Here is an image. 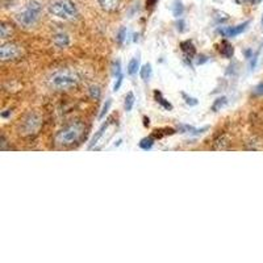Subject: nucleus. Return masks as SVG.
<instances>
[{"instance_id":"obj_13","label":"nucleus","mask_w":263,"mask_h":263,"mask_svg":"<svg viewBox=\"0 0 263 263\" xmlns=\"http://www.w3.org/2000/svg\"><path fill=\"white\" fill-rule=\"evenodd\" d=\"M109 121H107V123L105 124H103L102 126H100V128H99V130L96 132L95 135H93V137L91 138V141H90V145H88V149H92L93 146H95L96 144H98L99 142V140H100V138L103 137V135H104V132L107 130V128L108 126H109Z\"/></svg>"},{"instance_id":"obj_25","label":"nucleus","mask_w":263,"mask_h":263,"mask_svg":"<svg viewBox=\"0 0 263 263\" xmlns=\"http://www.w3.org/2000/svg\"><path fill=\"white\" fill-rule=\"evenodd\" d=\"M112 75H114L115 78L121 75V62L119 60L116 62H114V66H112Z\"/></svg>"},{"instance_id":"obj_1","label":"nucleus","mask_w":263,"mask_h":263,"mask_svg":"<svg viewBox=\"0 0 263 263\" xmlns=\"http://www.w3.org/2000/svg\"><path fill=\"white\" fill-rule=\"evenodd\" d=\"M42 6L37 0H30L21 9L20 12L16 15V21L17 24L24 28H32L37 24V21L41 17Z\"/></svg>"},{"instance_id":"obj_30","label":"nucleus","mask_w":263,"mask_h":263,"mask_svg":"<svg viewBox=\"0 0 263 263\" xmlns=\"http://www.w3.org/2000/svg\"><path fill=\"white\" fill-rule=\"evenodd\" d=\"M238 4H258L260 3L262 0H236Z\"/></svg>"},{"instance_id":"obj_11","label":"nucleus","mask_w":263,"mask_h":263,"mask_svg":"<svg viewBox=\"0 0 263 263\" xmlns=\"http://www.w3.org/2000/svg\"><path fill=\"white\" fill-rule=\"evenodd\" d=\"M220 53H221L222 57L227 58V60H232V57H233L234 54L233 45H232L230 42H228L227 40H224V41L220 44Z\"/></svg>"},{"instance_id":"obj_3","label":"nucleus","mask_w":263,"mask_h":263,"mask_svg":"<svg viewBox=\"0 0 263 263\" xmlns=\"http://www.w3.org/2000/svg\"><path fill=\"white\" fill-rule=\"evenodd\" d=\"M83 132L84 125L81 121L72 123L58 132L57 136H55V142L61 146H70V145L75 144V142H78L81 140Z\"/></svg>"},{"instance_id":"obj_18","label":"nucleus","mask_w":263,"mask_h":263,"mask_svg":"<svg viewBox=\"0 0 263 263\" xmlns=\"http://www.w3.org/2000/svg\"><path fill=\"white\" fill-rule=\"evenodd\" d=\"M136 103V98L135 93L133 92H128L125 96V102H124V107H125L126 112H130L133 109V105Z\"/></svg>"},{"instance_id":"obj_32","label":"nucleus","mask_w":263,"mask_h":263,"mask_svg":"<svg viewBox=\"0 0 263 263\" xmlns=\"http://www.w3.org/2000/svg\"><path fill=\"white\" fill-rule=\"evenodd\" d=\"M208 61H210V58L206 57V55H200L199 60H197V65H203V63L208 62Z\"/></svg>"},{"instance_id":"obj_4","label":"nucleus","mask_w":263,"mask_h":263,"mask_svg":"<svg viewBox=\"0 0 263 263\" xmlns=\"http://www.w3.org/2000/svg\"><path fill=\"white\" fill-rule=\"evenodd\" d=\"M78 82V75L71 71H57L50 78V84L57 90H69L77 86Z\"/></svg>"},{"instance_id":"obj_15","label":"nucleus","mask_w":263,"mask_h":263,"mask_svg":"<svg viewBox=\"0 0 263 263\" xmlns=\"http://www.w3.org/2000/svg\"><path fill=\"white\" fill-rule=\"evenodd\" d=\"M152 74H153V69L150 63H145V65L140 69V77L144 82H149L150 78H152Z\"/></svg>"},{"instance_id":"obj_21","label":"nucleus","mask_w":263,"mask_h":263,"mask_svg":"<svg viewBox=\"0 0 263 263\" xmlns=\"http://www.w3.org/2000/svg\"><path fill=\"white\" fill-rule=\"evenodd\" d=\"M88 93H90L91 98L98 100V99H100V96H102V90H100V87L99 86H91L90 88H88Z\"/></svg>"},{"instance_id":"obj_17","label":"nucleus","mask_w":263,"mask_h":263,"mask_svg":"<svg viewBox=\"0 0 263 263\" xmlns=\"http://www.w3.org/2000/svg\"><path fill=\"white\" fill-rule=\"evenodd\" d=\"M154 144H156V138L153 137V136H149V137L142 138L138 145H140L141 149L145 150V152H147V150H150L153 146H154Z\"/></svg>"},{"instance_id":"obj_12","label":"nucleus","mask_w":263,"mask_h":263,"mask_svg":"<svg viewBox=\"0 0 263 263\" xmlns=\"http://www.w3.org/2000/svg\"><path fill=\"white\" fill-rule=\"evenodd\" d=\"M154 99H156V102L158 103V104L161 105L162 108H164L166 111H173V109H174L173 104H171V103L168 102L167 99L164 98L163 95H162L161 91H158V90L154 91Z\"/></svg>"},{"instance_id":"obj_16","label":"nucleus","mask_w":263,"mask_h":263,"mask_svg":"<svg viewBox=\"0 0 263 263\" xmlns=\"http://www.w3.org/2000/svg\"><path fill=\"white\" fill-rule=\"evenodd\" d=\"M177 133V130L173 128H164V129H157V130L153 132V137L156 138H162V137H166V136H173Z\"/></svg>"},{"instance_id":"obj_22","label":"nucleus","mask_w":263,"mask_h":263,"mask_svg":"<svg viewBox=\"0 0 263 263\" xmlns=\"http://www.w3.org/2000/svg\"><path fill=\"white\" fill-rule=\"evenodd\" d=\"M126 34H128V29H126L125 27L120 28L119 33H117V37H116L117 42H119L120 45H123L124 42H125V40H126Z\"/></svg>"},{"instance_id":"obj_14","label":"nucleus","mask_w":263,"mask_h":263,"mask_svg":"<svg viewBox=\"0 0 263 263\" xmlns=\"http://www.w3.org/2000/svg\"><path fill=\"white\" fill-rule=\"evenodd\" d=\"M140 69H141L140 60H138V58H132L128 63V69H126V72H128V75L133 77V75H136L138 71H140Z\"/></svg>"},{"instance_id":"obj_2","label":"nucleus","mask_w":263,"mask_h":263,"mask_svg":"<svg viewBox=\"0 0 263 263\" xmlns=\"http://www.w3.org/2000/svg\"><path fill=\"white\" fill-rule=\"evenodd\" d=\"M49 12L62 20H75L78 17V8L72 0H53L49 4Z\"/></svg>"},{"instance_id":"obj_10","label":"nucleus","mask_w":263,"mask_h":263,"mask_svg":"<svg viewBox=\"0 0 263 263\" xmlns=\"http://www.w3.org/2000/svg\"><path fill=\"white\" fill-rule=\"evenodd\" d=\"M99 6L107 12H115L121 4V0H98Z\"/></svg>"},{"instance_id":"obj_28","label":"nucleus","mask_w":263,"mask_h":263,"mask_svg":"<svg viewBox=\"0 0 263 263\" xmlns=\"http://www.w3.org/2000/svg\"><path fill=\"white\" fill-rule=\"evenodd\" d=\"M255 96H263V82L258 83L257 86L254 87V91H253Z\"/></svg>"},{"instance_id":"obj_36","label":"nucleus","mask_w":263,"mask_h":263,"mask_svg":"<svg viewBox=\"0 0 263 263\" xmlns=\"http://www.w3.org/2000/svg\"><path fill=\"white\" fill-rule=\"evenodd\" d=\"M262 25H263V17H262Z\"/></svg>"},{"instance_id":"obj_8","label":"nucleus","mask_w":263,"mask_h":263,"mask_svg":"<svg viewBox=\"0 0 263 263\" xmlns=\"http://www.w3.org/2000/svg\"><path fill=\"white\" fill-rule=\"evenodd\" d=\"M53 44L57 46L58 49H65V48H67V46H70V44H71V40H70V37L67 33L60 32V33H55V34L53 36Z\"/></svg>"},{"instance_id":"obj_33","label":"nucleus","mask_w":263,"mask_h":263,"mask_svg":"<svg viewBox=\"0 0 263 263\" xmlns=\"http://www.w3.org/2000/svg\"><path fill=\"white\" fill-rule=\"evenodd\" d=\"M243 54H245L246 60H250V58L253 57V50H251V49H248V50L243 51Z\"/></svg>"},{"instance_id":"obj_5","label":"nucleus","mask_w":263,"mask_h":263,"mask_svg":"<svg viewBox=\"0 0 263 263\" xmlns=\"http://www.w3.org/2000/svg\"><path fill=\"white\" fill-rule=\"evenodd\" d=\"M250 25V21H245L242 24L234 25V27H221L217 29V33L224 39H234V37L239 36L241 33L245 32Z\"/></svg>"},{"instance_id":"obj_19","label":"nucleus","mask_w":263,"mask_h":263,"mask_svg":"<svg viewBox=\"0 0 263 263\" xmlns=\"http://www.w3.org/2000/svg\"><path fill=\"white\" fill-rule=\"evenodd\" d=\"M183 12H184V6H183V3L180 2V0H175L173 4V13L174 16L177 18H179L180 16L183 15Z\"/></svg>"},{"instance_id":"obj_9","label":"nucleus","mask_w":263,"mask_h":263,"mask_svg":"<svg viewBox=\"0 0 263 263\" xmlns=\"http://www.w3.org/2000/svg\"><path fill=\"white\" fill-rule=\"evenodd\" d=\"M208 126H204V128H194L192 125H189V124H182V125L178 126V132L179 133H187V135L190 136H200L203 135V133H205L206 130H208Z\"/></svg>"},{"instance_id":"obj_26","label":"nucleus","mask_w":263,"mask_h":263,"mask_svg":"<svg viewBox=\"0 0 263 263\" xmlns=\"http://www.w3.org/2000/svg\"><path fill=\"white\" fill-rule=\"evenodd\" d=\"M123 81H124V75L123 74L119 75V77H117V78H116V82H115V84H114V91H115V92L120 90V87H121V84H123Z\"/></svg>"},{"instance_id":"obj_7","label":"nucleus","mask_w":263,"mask_h":263,"mask_svg":"<svg viewBox=\"0 0 263 263\" xmlns=\"http://www.w3.org/2000/svg\"><path fill=\"white\" fill-rule=\"evenodd\" d=\"M180 50L184 54L185 60H194L196 57V48H195L194 42L191 40H185L180 42Z\"/></svg>"},{"instance_id":"obj_31","label":"nucleus","mask_w":263,"mask_h":263,"mask_svg":"<svg viewBox=\"0 0 263 263\" xmlns=\"http://www.w3.org/2000/svg\"><path fill=\"white\" fill-rule=\"evenodd\" d=\"M157 3H158V0H146V8H154L157 6Z\"/></svg>"},{"instance_id":"obj_23","label":"nucleus","mask_w":263,"mask_h":263,"mask_svg":"<svg viewBox=\"0 0 263 263\" xmlns=\"http://www.w3.org/2000/svg\"><path fill=\"white\" fill-rule=\"evenodd\" d=\"M183 99H184L185 104L190 105V107H195V105L199 104V100L196 98H192V96H189L185 92H182Z\"/></svg>"},{"instance_id":"obj_35","label":"nucleus","mask_w":263,"mask_h":263,"mask_svg":"<svg viewBox=\"0 0 263 263\" xmlns=\"http://www.w3.org/2000/svg\"><path fill=\"white\" fill-rule=\"evenodd\" d=\"M144 125H145V126H149V125H150V120H149V117H146V116L144 117Z\"/></svg>"},{"instance_id":"obj_20","label":"nucleus","mask_w":263,"mask_h":263,"mask_svg":"<svg viewBox=\"0 0 263 263\" xmlns=\"http://www.w3.org/2000/svg\"><path fill=\"white\" fill-rule=\"evenodd\" d=\"M227 103H228V99L225 98V96H221V98H217L215 100V102H213V104H212V111L213 112L220 111V109H221V108L224 107L225 104H227Z\"/></svg>"},{"instance_id":"obj_24","label":"nucleus","mask_w":263,"mask_h":263,"mask_svg":"<svg viewBox=\"0 0 263 263\" xmlns=\"http://www.w3.org/2000/svg\"><path fill=\"white\" fill-rule=\"evenodd\" d=\"M111 104H112V100H111V99H108L107 102L104 103V105H103L102 112H100V115H99V120L104 119L105 115H107L108 111H109V107H111Z\"/></svg>"},{"instance_id":"obj_34","label":"nucleus","mask_w":263,"mask_h":263,"mask_svg":"<svg viewBox=\"0 0 263 263\" xmlns=\"http://www.w3.org/2000/svg\"><path fill=\"white\" fill-rule=\"evenodd\" d=\"M11 115H12V109H8L7 112H3V114H2V117H3V119H7V117L11 116Z\"/></svg>"},{"instance_id":"obj_27","label":"nucleus","mask_w":263,"mask_h":263,"mask_svg":"<svg viewBox=\"0 0 263 263\" xmlns=\"http://www.w3.org/2000/svg\"><path fill=\"white\" fill-rule=\"evenodd\" d=\"M0 34H2V39H7V37H8V25H7L6 23H2Z\"/></svg>"},{"instance_id":"obj_6","label":"nucleus","mask_w":263,"mask_h":263,"mask_svg":"<svg viewBox=\"0 0 263 263\" xmlns=\"http://www.w3.org/2000/svg\"><path fill=\"white\" fill-rule=\"evenodd\" d=\"M21 55V50L16 44H4L0 48V57H2V61H11L16 60Z\"/></svg>"},{"instance_id":"obj_29","label":"nucleus","mask_w":263,"mask_h":263,"mask_svg":"<svg viewBox=\"0 0 263 263\" xmlns=\"http://www.w3.org/2000/svg\"><path fill=\"white\" fill-rule=\"evenodd\" d=\"M177 29L179 33H183L185 30V21L182 17H179V20L177 21Z\"/></svg>"}]
</instances>
